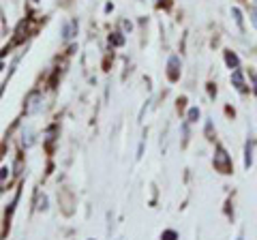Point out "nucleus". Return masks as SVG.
I'll return each mask as SVG.
<instances>
[{
  "label": "nucleus",
  "mask_w": 257,
  "mask_h": 240,
  "mask_svg": "<svg viewBox=\"0 0 257 240\" xmlns=\"http://www.w3.org/2000/svg\"><path fill=\"white\" fill-rule=\"evenodd\" d=\"M223 163H227V155L223 153V148H219V153H216V165L223 167Z\"/></svg>",
  "instance_id": "obj_4"
},
{
  "label": "nucleus",
  "mask_w": 257,
  "mask_h": 240,
  "mask_svg": "<svg viewBox=\"0 0 257 240\" xmlns=\"http://www.w3.org/2000/svg\"><path fill=\"white\" fill-rule=\"evenodd\" d=\"M197 116H199V111H197V109H195V107H193V109H191V111H189V118H191V120H195V118H197Z\"/></svg>",
  "instance_id": "obj_8"
},
{
  "label": "nucleus",
  "mask_w": 257,
  "mask_h": 240,
  "mask_svg": "<svg viewBox=\"0 0 257 240\" xmlns=\"http://www.w3.org/2000/svg\"><path fill=\"white\" fill-rule=\"evenodd\" d=\"M75 28H77V22H67V24H64V30H62L64 41H71V39H73Z\"/></svg>",
  "instance_id": "obj_1"
},
{
  "label": "nucleus",
  "mask_w": 257,
  "mask_h": 240,
  "mask_svg": "<svg viewBox=\"0 0 257 240\" xmlns=\"http://www.w3.org/2000/svg\"><path fill=\"white\" fill-rule=\"evenodd\" d=\"M225 60H227V65H229V67H236V65H238V58H236V56L231 54V52L225 54Z\"/></svg>",
  "instance_id": "obj_6"
},
{
  "label": "nucleus",
  "mask_w": 257,
  "mask_h": 240,
  "mask_svg": "<svg viewBox=\"0 0 257 240\" xmlns=\"http://www.w3.org/2000/svg\"><path fill=\"white\" fill-rule=\"evenodd\" d=\"M231 13H234V18H236V22H238V26H242V15H240V9H231Z\"/></svg>",
  "instance_id": "obj_7"
},
{
  "label": "nucleus",
  "mask_w": 257,
  "mask_h": 240,
  "mask_svg": "<svg viewBox=\"0 0 257 240\" xmlns=\"http://www.w3.org/2000/svg\"><path fill=\"white\" fill-rule=\"evenodd\" d=\"M37 101H39V94H37V92H32V94H30V105H28V111H35V109H37Z\"/></svg>",
  "instance_id": "obj_5"
},
{
  "label": "nucleus",
  "mask_w": 257,
  "mask_h": 240,
  "mask_svg": "<svg viewBox=\"0 0 257 240\" xmlns=\"http://www.w3.org/2000/svg\"><path fill=\"white\" fill-rule=\"evenodd\" d=\"M251 77H253V82H255V90H257V75H255V73H251Z\"/></svg>",
  "instance_id": "obj_10"
},
{
  "label": "nucleus",
  "mask_w": 257,
  "mask_h": 240,
  "mask_svg": "<svg viewBox=\"0 0 257 240\" xmlns=\"http://www.w3.org/2000/svg\"><path fill=\"white\" fill-rule=\"evenodd\" d=\"M176 67H178V58L174 56V58H170V77L172 79L178 77V73H176Z\"/></svg>",
  "instance_id": "obj_3"
},
{
  "label": "nucleus",
  "mask_w": 257,
  "mask_h": 240,
  "mask_svg": "<svg viewBox=\"0 0 257 240\" xmlns=\"http://www.w3.org/2000/svg\"><path fill=\"white\" fill-rule=\"evenodd\" d=\"M251 22L255 24V26H257V7H255V9L251 11Z\"/></svg>",
  "instance_id": "obj_9"
},
{
  "label": "nucleus",
  "mask_w": 257,
  "mask_h": 240,
  "mask_svg": "<svg viewBox=\"0 0 257 240\" xmlns=\"http://www.w3.org/2000/svg\"><path fill=\"white\" fill-rule=\"evenodd\" d=\"M231 82L236 84L238 90H244V82H242V73H240V71H234V73H231Z\"/></svg>",
  "instance_id": "obj_2"
}]
</instances>
